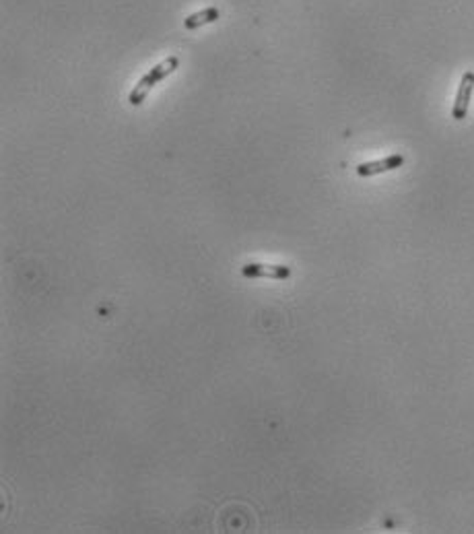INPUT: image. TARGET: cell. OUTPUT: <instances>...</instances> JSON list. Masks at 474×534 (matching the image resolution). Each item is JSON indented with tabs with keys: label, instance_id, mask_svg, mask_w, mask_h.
<instances>
[{
	"label": "cell",
	"instance_id": "obj_3",
	"mask_svg": "<svg viewBox=\"0 0 474 534\" xmlns=\"http://www.w3.org/2000/svg\"><path fill=\"white\" fill-rule=\"evenodd\" d=\"M244 277L250 279H277V281H284L291 277V268L283 266V264H246L242 268Z\"/></svg>",
	"mask_w": 474,
	"mask_h": 534
},
{
	"label": "cell",
	"instance_id": "obj_1",
	"mask_svg": "<svg viewBox=\"0 0 474 534\" xmlns=\"http://www.w3.org/2000/svg\"><path fill=\"white\" fill-rule=\"evenodd\" d=\"M178 66H180V58H178V56H169V58H165L163 63H159L157 66H153V68L134 85V89L128 95V101H130L132 105H140V103L147 99L149 91L157 85L159 81H163L165 77H169Z\"/></svg>",
	"mask_w": 474,
	"mask_h": 534
},
{
	"label": "cell",
	"instance_id": "obj_2",
	"mask_svg": "<svg viewBox=\"0 0 474 534\" xmlns=\"http://www.w3.org/2000/svg\"><path fill=\"white\" fill-rule=\"evenodd\" d=\"M473 91H474V72L473 70H468V72H464V74H462V81H460V87H458V95H456V101H454V110H452L454 120H464V118H466Z\"/></svg>",
	"mask_w": 474,
	"mask_h": 534
},
{
	"label": "cell",
	"instance_id": "obj_5",
	"mask_svg": "<svg viewBox=\"0 0 474 534\" xmlns=\"http://www.w3.org/2000/svg\"><path fill=\"white\" fill-rule=\"evenodd\" d=\"M219 15H221V13H219L217 6H206V8H202V11H198V13L186 17L184 27H186V30H198V27H202V25L215 23V21L219 19Z\"/></svg>",
	"mask_w": 474,
	"mask_h": 534
},
{
	"label": "cell",
	"instance_id": "obj_4",
	"mask_svg": "<svg viewBox=\"0 0 474 534\" xmlns=\"http://www.w3.org/2000/svg\"><path fill=\"white\" fill-rule=\"evenodd\" d=\"M404 163V157L394 153V155H388L386 159H379V161H369V163H361L357 165V174L361 178H369V176H378V174H386V171H392V169H398L402 167Z\"/></svg>",
	"mask_w": 474,
	"mask_h": 534
}]
</instances>
